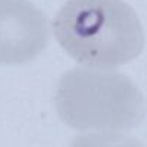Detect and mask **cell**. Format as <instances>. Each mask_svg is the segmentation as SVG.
<instances>
[{
  "label": "cell",
  "mask_w": 147,
  "mask_h": 147,
  "mask_svg": "<svg viewBox=\"0 0 147 147\" xmlns=\"http://www.w3.org/2000/svg\"><path fill=\"white\" fill-rule=\"evenodd\" d=\"M55 107L77 131L124 132L146 116L144 96L129 77L91 68H74L60 77Z\"/></svg>",
  "instance_id": "2"
},
{
  "label": "cell",
  "mask_w": 147,
  "mask_h": 147,
  "mask_svg": "<svg viewBox=\"0 0 147 147\" xmlns=\"http://www.w3.org/2000/svg\"><path fill=\"white\" fill-rule=\"evenodd\" d=\"M59 46L80 65L113 71L146 46L141 21L124 0H66L53 19Z\"/></svg>",
  "instance_id": "1"
},
{
  "label": "cell",
  "mask_w": 147,
  "mask_h": 147,
  "mask_svg": "<svg viewBox=\"0 0 147 147\" xmlns=\"http://www.w3.org/2000/svg\"><path fill=\"white\" fill-rule=\"evenodd\" d=\"M46 15L30 0H0V65H22L49 44Z\"/></svg>",
  "instance_id": "3"
}]
</instances>
